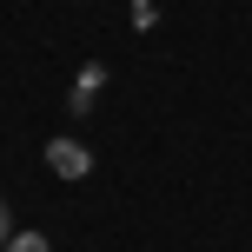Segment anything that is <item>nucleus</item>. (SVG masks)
Returning a JSON list of instances; mask_svg holds the SVG:
<instances>
[{"mask_svg": "<svg viewBox=\"0 0 252 252\" xmlns=\"http://www.w3.org/2000/svg\"><path fill=\"white\" fill-rule=\"evenodd\" d=\"M153 13H159L153 0H133V20H139V27H153Z\"/></svg>", "mask_w": 252, "mask_h": 252, "instance_id": "7ed1b4c3", "label": "nucleus"}, {"mask_svg": "<svg viewBox=\"0 0 252 252\" xmlns=\"http://www.w3.org/2000/svg\"><path fill=\"white\" fill-rule=\"evenodd\" d=\"M0 252H53V246H47V232H13Z\"/></svg>", "mask_w": 252, "mask_h": 252, "instance_id": "f03ea898", "label": "nucleus"}, {"mask_svg": "<svg viewBox=\"0 0 252 252\" xmlns=\"http://www.w3.org/2000/svg\"><path fill=\"white\" fill-rule=\"evenodd\" d=\"M47 173H53V179H87V173H93V146H80V139H53V146H47Z\"/></svg>", "mask_w": 252, "mask_h": 252, "instance_id": "f257e3e1", "label": "nucleus"}, {"mask_svg": "<svg viewBox=\"0 0 252 252\" xmlns=\"http://www.w3.org/2000/svg\"><path fill=\"white\" fill-rule=\"evenodd\" d=\"M13 239V219H7V199H0V246Z\"/></svg>", "mask_w": 252, "mask_h": 252, "instance_id": "20e7f679", "label": "nucleus"}]
</instances>
